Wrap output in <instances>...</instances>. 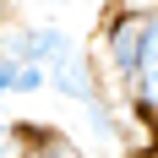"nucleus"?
<instances>
[{
  "instance_id": "obj_2",
  "label": "nucleus",
  "mask_w": 158,
  "mask_h": 158,
  "mask_svg": "<svg viewBox=\"0 0 158 158\" xmlns=\"http://www.w3.org/2000/svg\"><path fill=\"white\" fill-rule=\"evenodd\" d=\"M44 82H49L60 98L82 104V109L104 98V77H98V65H93V55H87L82 38H71L60 55H49V60H44Z\"/></svg>"
},
{
  "instance_id": "obj_4",
  "label": "nucleus",
  "mask_w": 158,
  "mask_h": 158,
  "mask_svg": "<svg viewBox=\"0 0 158 158\" xmlns=\"http://www.w3.org/2000/svg\"><path fill=\"white\" fill-rule=\"evenodd\" d=\"M38 87H49V82H44V65L0 55V98H11V93L22 98V93H38Z\"/></svg>"
},
{
  "instance_id": "obj_1",
  "label": "nucleus",
  "mask_w": 158,
  "mask_h": 158,
  "mask_svg": "<svg viewBox=\"0 0 158 158\" xmlns=\"http://www.w3.org/2000/svg\"><path fill=\"white\" fill-rule=\"evenodd\" d=\"M120 93L131 104V120L158 126V11H147L142 22V44H136V60H131V77L120 82Z\"/></svg>"
},
{
  "instance_id": "obj_5",
  "label": "nucleus",
  "mask_w": 158,
  "mask_h": 158,
  "mask_svg": "<svg viewBox=\"0 0 158 158\" xmlns=\"http://www.w3.org/2000/svg\"><path fill=\"white\" fill-rule=\"evenodd\" d=\"M0 158H16V126L0 120Z\"/></svg>"
},
{
  "instance_id": "obj_3",
  "label": "nucleus",
  "mask_w": 158,
  "mask_h": 158,
  "mask_svg": "<svg viewBox=\"0 0 158 158\" xmlns=\"http://www.w3.org/2000/svg\"><path fill=\"white\" fill-rule=\"evenodd\" d=\"M16 147L27 158H87L60 126H44V120H27V126H16Z\"/></svg>"
}]
</instances>
